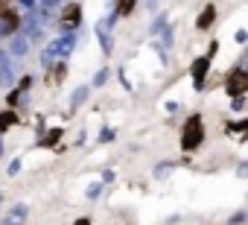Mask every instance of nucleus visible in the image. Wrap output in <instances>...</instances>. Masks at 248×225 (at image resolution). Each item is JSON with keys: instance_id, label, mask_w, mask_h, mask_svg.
<instances>
[{"instance_id": "1", "label": "nucleus", "mask_w": 248, "mask_h": 225, "mask_svg": "<svg viewBox=\"0 0 248 225\" xmlns=\"http://www.w3.org/2000/svg\"><path fill=\"white\" fill-rule=\"evenodd\" d=\"M204 141V123H202V114H193L184 129H181V149L184 152H196Z\"/></svg>"}, {"instance_id": "2", "label": "nucleus", "mask_w": 248, "mask_h": 225, "mask_svg": "<svg viewBox=\"0 0 248 225\" xmlns=\"http://www.w3.org/2000/svg\"><path fill=\"white\" fill-rule=\"evenodd\" d=\"M225 91L231 96H242L248 94V67H233L225 79Z\"/></svg>"}, {"instance_id": "3", "label": "nucleus", "mask_w": 248, "mask_h": 225, "mask_svg": "<svg viewBox=\"0 0 248 225\" xmlns=\"http://www.w3.org/2000/svg\"><path fill=\"white\" fill-rule=\"evenodd\" d=\"M213 53H216V44H210V50H207L202 59H196V62H193V67H190V76H193V85H196V88H202V85H204V79H207V73H210Z\"/></svg>"}, {"instance_id": "4", "label": "nucleus", "mask_w": 248, "mask_h": 225, "mask_svg": "<svg viewBox=\"0 0 248 225\" xmlns=\"http://www.w3.org/2000/svg\"><path fill=\"white\" fill-rule=\"evenodd\" d=\"M59 24H62V32H73V30H79V24H82V6L76 3V0L62 9Z\"/></svg>"}, {"instance_id": "5", "label": "nucleus", "mask_w": 248, "mask_h": 225, "mask_svg": "<svg viewBox=\"0 0 248 225\" xmlns=\"http://www.w3.org/2000/svg\"><path fill=\"white\" fill-rule=\"evenodd\" d=\"M18 30H21V15L6 6L3 12H0V38H12Z\"/></svg>"}, {"instance_id": "6", "label": "nucleus", "mask_w": 248, "mask_h": 225, "mask_svg": "<svg viewBox=\"0 0 248 225\" xmlns=\"http://www.w3.org/2000/svg\"><path fill=\"white\" fill-rule=\"evenodd\" d=\"M27 53H30V38H27V32H15V35L9 38V56L24 59Z\"/></svg>"}, {"instance_id": "7", "label": "nucleus", "mask_w": 248, "mask_h": 225, "mask_svg": "<svg viewBox=\"0 0 248 225\" xmlns=\"http://www.w3.org/2000/svg\"><path fill=\"white\" fill-rule=\"evenodd\" d=\"M213 21H216V6H213V3H207V6L202 9V15L196 18V27H199L202 32H207V30L213 27Z\"/></svg>"}, {"instance_id": "8", "label": "nucleus", "mask_w": 248, "mask_h": 225, "mask_svg": "<svg viewBox=\"0 0 248 225\" xmlns=\"http://www.w3.org/2000/svg\"><path fill=\"white\" fill-rule=\"evenodd\" d=\"M18 123V114H15V111L12 108H6V111H0V135H6L12 126Z\"/></svg>"}, {"instance_id": "9", "label": "nucleus", "mask_w": 248, "mask_h": 225, "mask_svg": "<svg viewBox=\"0 0 248 225\" xmlns=\"http://www.w3.org/2000/svg\"><path fill=\"white\" fill-rule=\"evenodd\" d=\"M0 73H3V82H12L15 79L12 64H9V50H0Z\"/></svg>"}, {"instance_id": "10", "label": "nucleus", "mask_w": 248, "mask_h": 225, "mask_svg": "<svg viewBox=\"0 0 248 225\" xmlns=\"http://www.w3.org/2000/svg\"><path fill=\"white\" fill-rule=\"evenodd\" d=\"M135 6H138V0H117V15L129 18V15L135 12Z\"/></svg>"}, {"instance_id": "11", "label": "nucleus", "mask_w": 248, "mask_h": 225, "mask_svg": "<svg viewBox=\"0 0 248 225\" xmlns=\"http://www.w3.org/2000/svg\"><path fill=\"white\" fill-rule=\"evenodd\" d=\"M59 3H62V0H38V6H41L44 12H50V9H56Z\"/></svg>"}, {"instance_id": "12", "label": "nucleus", "mask_w": 248, "mask_h": 225, "mask_svg": "<svg viewBox=\"0 0 248 225\" xmlns=\"http://www.w3.org/2000/svg\"><path fill=\"white\" fill-rule=\"evenodd\" d=\"M59 135H62V129H53V132H50V135L44 138V146H53V144L59 141Z\"/></svg>"}, {"instance_id": "13", "label": "nucleus", "mask_w": 248, "mask_h": 225, "mask_svg": "<svg viewBox=\"0 0 248 225\" xmlns=\"http://www.w3.org/2000/svg\"><path fill=\"white\" fill-rule=\"evenodd\" d=\"M85 94H88V88H79V91H76V94H73V105H79V102H82V96H85Z\"/></svg>"}, {"instance_id": "14", "label": "nucleus", "mask_w": 248, "mask_h": 225, "mask_svg": "<svg viewBox=\"0 0 248 225\" xmlns=\"http://www.w3.org/2000/svg\"><path fill=\"white\" fill-rule=\"evenodd\" d=\"M18 3H21L24 9H35V0H18Z\"/></svg>"}, {"instance_id": "15", "label": "nucleus", "mask_w": 248, "mask_h": 225, "mask_svg": "<svg viewBox=\"0 0 248 225\" xmlns=\"http://www.w3.org/2000/svg\"><path fill=\"white\" fill-rule=\"evenodd\" d=\"M105 76H108V70H99V73H96V85H102V82H105Z\"/></svg>"}, {"instance_id": "16", "label": "nucleus", "mask_w": 248, "mask_h": 225, "mask_svg": "<svg viewBox=\"0 0 248 225\" xmlns=\"http://www.w3.org/2000/svg\"><path fill=\"white\" fill-rule=\"evenodd\" d=\"M146 3H149V6H152V9H155V3H158V0H146Z\"/></svg>"}, {"instance_id": "17", "label": "nucleus", "mask_w": 248, "mask_h": 225, "mask_svg": "<svg viewBox=\"0 0 248 225\" xmlns=\"http://www.w3.org/2000/svg\"><path fill=\"white\" fill-rule=\"evenodd\" d=\"M3 9H6V6H3V0H0V12H3Z\"/></svg>"}, {"instance_id": "18", "label": "nucleus", "mask_w": 248, "mask_h": 225, "mask_svg": "<svg viewBox=\"0 0 248 225\" xmlns=\"http://www.w3.org/2000/svg\"><path fill=\"white\" fill-rule=\"evenodd\" d=\"M0 155H3V144H0Z\"/></svg>"}, {"instance_id": "19", "label": "nucleus", "mask_w": 248, "mask_h": 225, "mask_svg": "<svg viewBox=\"0 0 248 225\" xmlns=\"http://www.w3.org/2000/svg\"><path fill=\"white\" fill-rule=\"evenodd\" d=\"M0 82H3V73H0Z\"/></svg>"}]
</instances>
